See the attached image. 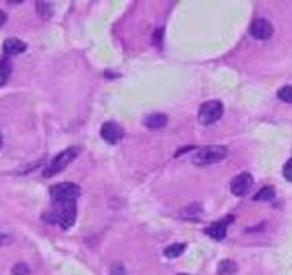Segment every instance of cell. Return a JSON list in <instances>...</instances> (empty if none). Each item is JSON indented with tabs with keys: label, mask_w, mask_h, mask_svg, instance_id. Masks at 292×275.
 <instances>
[{
	"label": "cell",
	"mask_w": 292,
	"mask_h": 275,
	"mask_svg": "<svg viewBox=\"0 0 292 275\" xmlns=\"http://www.w3.org/2000/svg\"><path fill=\"white\" fill-rule=\"evenodd\" d=\"M12 275H29V267H27L25 263H17L15 267H12Z\"/></svg>",
	"instance_id": "e0dca14e"
},
{
	"label": "cell",
	"mask_w": 292,
	"mask_h": 275,
	"mask_svg": "<svg viewBox=\"0 0 292 275\" xmlns=\"http://www.w3.org/2000/svg\"><path fill=\"white\" fill-rule=\"evenodd\" d=\"M162 33H164V29H158L156 31V35H154V42L156 44H162Z\"/></svg>",
	"instance_id": "7402d4cb"
},
{
	"label": "cell",
	"mask_w": 292,
	"mask_h": 275,
	"mask_svg": "<svg viewBox=\"0 0 292 275\" xmlns=\"http://www.w3.org/2000/svg\"><path fill=\"white\" fill-rule=\"evenodd\" d=\"M0 147H2V135H0Z\"/></svg>",
	"instance_id": "cb8c5ba5"
},
{
	"label": "cell",
	"mask_w": 292,
	"mask_h": 275,
	"mask_svg": "<svg viewBox=\"0 0 292 275\" xmlns=\"http://www.w3.org/2000/svg\"><path fill=\"white\" fill-rule=\"evenodd\" d=\"M46 219H52V224H60V228H71L77 219L75 203H58L52 213H46Z\"/></svg>",
	"instance_id": "6da1fadb"
},
{
	"label": "cell",
	"mask_w": 292,
	"mask_h": 275,
	"mask_svg": "<svg viewBox=\"0 0 292 275\" xmlns=\"http://www.w3.org/2000/svg\"><path fill=\"white\" fill-rule=\"evenodd\" d=\"M166 122H168V118H166L164 114H149V116H145V127L147 129H164Z\"/></svg>",
	"instance_id": "8fae6325"
},
{
	"label": "cell",
	"mask_w": 292,
	"mask_h": 275,
	"mask_svg": "<svg viewBox=\"0 0 292 275\" xmlns=\"http://www.w3.org/2000/svg\"><path fill=\"white\" fill-rule=\"evenodd\" d=\"M284 178L288 182H292V159H288L286 166H284Z\"/></svg>",
	"instance_id": "ffe728a7"
},
{
	"label": "cell",
	"mask_w": 292,
	"mask_h": 275,
	"mask_svg": "<svg viewBox=\"0 0 292 275\" xmlns=\"http://www.w3.org/2000/svg\"><path fill=\"white\" fill-rule=\"evenodd\" d=\"M100 135L102 139L110 145H116L122 137H124V129L118 125V122H106V125L100 129Z\"/></svg>",
	"instance_id": "52a82bcc"
},
{
	"label": "cell",
	"mask_w": 292,
	"mask_h": 275,
	"mask_svg": "<svg viewBox=\"0 0 292 275\" xmlns=\"http://www.w3.org/2000/svg\"><path fill=\"white\" fill-rule=\"evenodd\" d=\"M232 215H228L226 219H218V222H214L210 228H207V234L214 238V240H224L226 238V232H228V226L232 224Z\"/></svg>",
	"instance_id": "9c48e42d"
},
{
	"label": "cell",
	"mask_w": 292,
	"mask_h": 275,
	"mask_svg": "<svg viewBox=\"0 0 292 275\" xmlns=\"http://www.w3.org/2000/svg\"><path fill=\"white\" fill-rule=\"evenodd\" d=\"M25 42L23 39H19V37H8L6 42L2 44V50H4V54L6 56H15V54H21V52H25Z\"/></svg>",
	"instance_id": "30bf717a"
},
{
	"label": "cell",
	"mask_w": 292,
	"mask_h": 275,
	"mask_svg": "<svg viewBox=\"0 0 292 275\" xmlns=\"http://www.w3.org/2000/svg\"><path fill=\"white\" fill-rule=\"evenodd\" d=\"M6 23V12L4 10H0V27H2Z\"/></svg>",
	"instance_id": "603a6c76"
},
{
	"label": "cell",
	"mask_w": 292,
	"mask_h": 275,
	"mask_svg": "<svg viewBox=\"0 0 292 275\" xmlns=\"http://www.w3.org/2000/svg\"><path fill=\"white\" fill-rule=\"evenodd\" d=\"M274 188L272 186H263L257 195H255V201H274Z\"/></svg>",
	"instance_id": "5bb4252c"
},
{
	"label": "cell",
	"mask_w": 292,
	"mask_h": 275,
	"mask_svg": "<svg viewBox=\"0 0 292 275\" xmlns=\"http://www.w3.org/2000/svg\"><path fill=\"white\" fill-rule=\"evenodd\" d=\"M185 249H187L185 244H170V246H166L164 255L168 257V259H176V257H180V255L185 253Z\"/></svg>",
	"instance_id": "4fadbf2b"
},
{
	"label": "cell",
	"mask_w": 292,
	"mask_h": 275,
	"mask_svg": "<svg viewBox=\"0 0 292 275\" xmlns=\"http://www.w3.org/2000/svg\"><path fill=\"white\" fill-rule=\"evenodd\" d=\"M234 271H236V263H232V261H222V263L218 265L220 275H232Z\"/></svg>",
	"instance_id": "9a60e30c"
},
{
	"label": "cell",
	"mask_w": 292,
	"mask_h": 275,
	"mask_svg": "<svg viewBox=\"0 0 292 275\" xmlns=\"http://www.w3.org/2000/svg\"><path fill=\"white\" fill-rule=\"evenodd\" d=\"M8 77H10V60H8V56H4V58H0V87L6 83Z\"/></svg>",
	"instance_id": "7c38bea8"
},
{
	"label": "cell",
	"mask_w": 292,
	"mask_h": 275,
	"mask_svg": "<svg viewBox=\"0 0 292 275\" xmlns=\"http://www.w3.org/2000/svg\"><path fill=\"white\" fill-rule=\"evenodd\" d=\"M79 186L73 184V182H60L56 186H52L50 188V197L52 201H56V203H75L77 197H79Z\"/></svg>",
	"instance_id": "3957f363"
},
{
	"label": "cell",
	"mask_w": 292,
	"mask_h": 275,
	"mask_svg": "<svg viewBox=\"0 0 292 275\" xmlns=\"http://www.w3.org/2000/svg\"><path fill=\"white\" fill-rule=\"evenodd\" d=\"M110 275H127V269H124V265H120V263H114L112 269H110Z\"/></svg>",
	"instance_id": "d6986e66"
},
{
	"label": "cell",
	"mask_w": 292,
	"mask_h": 275,
	"mask_svg": "<svg viewBox=\"0 0 292 275\" xmlns=\"http://www.w3.org/2000/svg\"><path fill=\"white\" fill-rule=\"evenodd\" d=\"M228 149L222 145H210L205 149H199L197 153L193 155V163L195 166H210V163H218L222 159H226Z\"/></svg>",
	"instance_id": "7a4b0ae2"
},
{
	"label": "cell",
	"mask_w": 292,
	"mask_h": 275,
	"mask_svg": "<svg viewBox=\"0 0 292 275\" xmlns=\"http://www.w3.org/2000/svg\"><path fill=\"white\" fill-rule=\"evenodd\" d=\"M50 2H37V15H44V17H48L50 15Z\"/></svg>",
	"instance_id": "ac0fdd59"
},
{
	"label": "cell",
	"mask_w": 292,
	"mask_h": 275,
	"mask_svg": "<svg viewBox=\"0 0 292 275\" xmlns=\"http://www.w3.org/2000/svg\"><path fill=\"white\" fill-rule=\"evenodd\" d=\"M77 153H79V149H73V147L66 149V151H62V153H58L56 157L52 159L50 166L46 168V176L50 178V176H54L56 172H62V170L68 166V163H71V161L77 157Z\"/></svg>",
	"instance_id": "5b68a950"
},
{
	"label": "cell",
	"mask_w": 292,
	"mask_h": 275,
	"mask_svg": "<svg viewBox=\"0 0 292 275\" xmlns=\"http://www.w3.org/2000/svg\"><path fill=\"white\" fill-rule=\"evenodd\" d=\"M278 98H280L282 102H286V104H292V85L282 87L280 91H278Z\"/></svg>",
	"instance_id": "2e32d148"
},
{
	"label": "cell",
	"mask_w": 292,
	"mask_h": 275,
	"mask_svg": "<svg viewBox=\"0 0 292 275\" xmlns=\"http://www.w3.org/2000/svg\"><path fill=\"white\" fill-rule=\"evenodd\" d=\"M201 211V207H199V205H195V207H189V209H185L183 211V215H197Z\"/></svg>",
	"instance_id": "44dd1931"
},
{
	"label": "cell",
	"mask_w": 292,
	"mask_h": 275,
	"mask_svg": "<svg viewBox=\"0 0 292 275\" xmlns=\"http://www.w3.org/2000/svg\"><path fill=\"white\" fill-rule=\"evenodd\" d=\"M251 188H253V176L249 172H241L239 176H234L232 182H230V190L236 197H245Z\"/></svg>",
	"instance_id": "8992f818"
},
{
	"label": "cell",
	"mask_w": 292,
	"mask_h": 275,
	"mask_svg": "<svg viewBox=\"0 0 292 275\" xmlns=\"http://www.w3.org/2000/svg\"><path fill=\"white\" fill-rule=\"evenodd\" d=\"M222 114H224V106H222V102L218 100H212V102H205L201 108H199V122L201 125H214V122H218L222 118Z\"/></svg>",
	"instance_id": "277c9868"
},
{
	"label": "cell",
	"mask_w": 292,
	"mask_h": 275,
	"mask_svg": "<svg viewBox=\"0 0 292 275\" xmlns=\"http://www.w3.org/2000/svg\"><path fill=\"white\" fill-rule=\"evenodd\" d=\"M251 35L255 39H261V42H266L274 35V25L268 21V19H255L251 23Z\"/></svg>",
	"instance_id": "ba28073f"
}]
</instances>
